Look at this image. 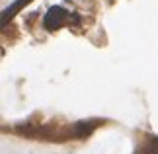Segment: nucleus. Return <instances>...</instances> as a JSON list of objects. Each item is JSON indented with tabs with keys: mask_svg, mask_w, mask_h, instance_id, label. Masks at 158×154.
Listing matches in <instances>:
<instances>
[{
	"mask_svg": "<svg viewBox=\"0 0 158 154\" xmlns=\"http://www.w3.org/2000/svg\"><path fill=\"white\" fill-rule=\"evenodd\" d=\"M66 10L64 8H60V6H53V8L47 10V14H45V27L49 29V31H53V29H59L60 26H64V22H66Z\"/></svg>",
	"mask_w": 158,
	"mask_h": 154,
	"instance_id": "nucleus-1",
	"label": "nucleus"
},
{
	"mask_svg": "<svg viewBox=\"0 0 158 154\" xmlns=\"http://www.w3.org/2000/svg\"><path fill=\"white\" fill-rule=\"evenodd\" d=\"M27 2H29V0H18V2H16L14 6H12L10 10H6V12H4V14L10 18V16H12V12H14V10H18V8H20V6H23V4H27Z\"/></svg>",
	"mask_w": 158,
	"mask_h": 154,
	"instance_id": "nucleus-2",
	"label": "nucleus"
}]
</instances>
